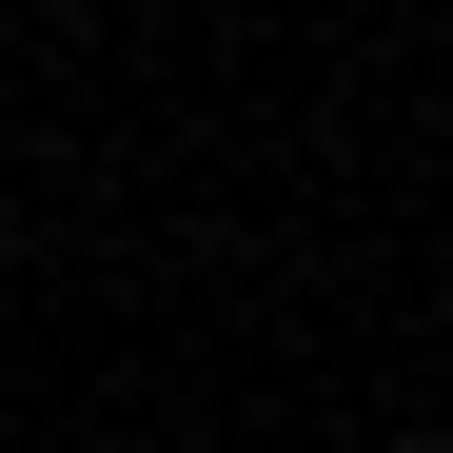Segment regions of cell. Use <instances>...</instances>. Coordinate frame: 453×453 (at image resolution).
Wrapping results in <instances>:
<instances>
[{
  "label": "cell",
  "mask_w": 453,
  "mask_h": 453,
  "mask_svg": "<svg viewBox=\"0 0 453 453\" xmlns=\"http://www.w3.org/2000/svg\"><path fill=\"white\" fill-rule=\"evenodd\" d=\"M374 453H434V434H374Z\"/></svg>",
  "instance_id": "1"
}]
</instances>
